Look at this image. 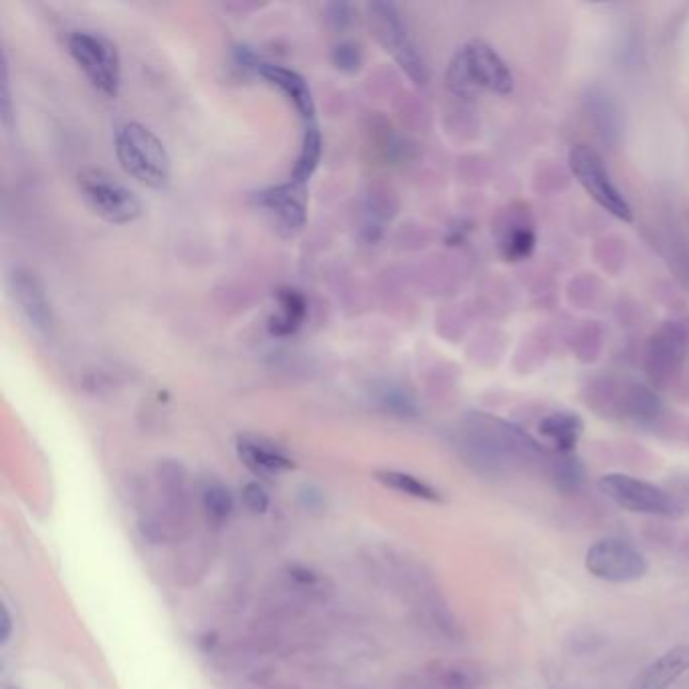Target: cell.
<instances>
[{"instance_id": "cell-1", "label": "cell", "mask_w": 689, "mask_h": 689, "mask_svg": "<svg viewBox=\"0 0 689 689\" xmlns=\"http://www.w3.org/2000/svg\"><path fill=\"white\" fill-rule=\"evenodd\" d=\"M445 81L459 97H473L479 89L498 95L514 91V75L508 63L483 39H471L453 55Z\"/></svg>"}, {"instance_id": "cell-2", "label": "cell", "mask_w": 689, "mask_h": 689, "mask_svg": "<svg viewBox=\"0 0 689 689\" xmlns=\"http://www.w3.org/2000/svg\"><path fill=\"white\" fill-rule=\"evenodd\" d=\"M114 148L126 174L150 188H166L172 174V160L162 140L138 122H126L116 130Z\"/></svg>"}, {"instance_id": "cell-3", "label": "cell", "mask_w": 689, "mask_h": 689, "mask_svg": "<svg viewBox=\"0 0 689 689\" xmlns=\"http://www.w3.org/2000/svg\"><path fill=\"white\" fill-rule=\"evenodd\" d=\"M368 11V25L376 37V41L384 47L386 53L399 63V67L417 83L425 85L429 79L427 63L417 49L407 21L397 5L392 3H370Z\"/></svg>"}, {"instance_id": "cell-4", "label": "cell", "mask_w": 689, "mask_h": 689, "mask_svg": "<svg viewBox=\"0 0 689 689\" xmlns=\"http://www.w3.org/2000/svg\"><path fill=\"white\" fill-rule=\"evenodd\" d=\"M568 166L572 176L584 188V192L593 199L603 211L613 215L623 223L633 221V209L625 194L615 184L603 156L588 144H576L568 152Z\"/></svg>"}, {"instance_id": "cell-5", "label": "cell", "mask_w": 689, "mask_h": 689, "mask_svg": "<svg viewBox=\"0 0 689 689\" xmlns=\"http://www.w3.org/2000/svg\"><path fill=\"white\" fill-rule=\"evenodd\" d=\"M77 186L87 207L108 223L126 225L142 215V203L138 196L106 170H81L77 176Z\"/></svg>"}, {"instance_id": "cell-6", "label": "cell", "mask_w": 689, "mask_h": 689, "mask_svg": "<svg viewBox=\"0 0 689 689\" xmlns=\"http://www.w3.org/2000/svg\"><path fill=\"white\" fill-rule=\"evenodd\" d=\"M67 49L97 91L110 97L120 91L122 61L118 47L108 37L93 31H75L67 39Z\"/></svg>"}, {"instance_id": "cell-7", "label": "cell", "mask_w": 689, "mask_h": 689, "mask_svg": "<svg viewBox=\"0 0 689 689\" xmlns=\"http://www.w3.org/2000/svg\"><path fill=\"white\" fill-rule=\"evenodd\" d=\"M689 334L677 320L663 322L649 338L645 348V374L651 388H667L679 376L687 358Z\"/></svg>"}, {"instance_id": "cell-8", "label": "cell", "mask_w": 689, "mask_h": 689, "mask_svg": "<svg viewBox=\"0 0 689 689\" xmlns=\"http://www.w3.org/2000/svg\"><path fill=\"white\" fill-rule=\"evenodd\" d=\"M599 487L609 500H613L623 510H629L635 514L677 516L681 510L679 504L673 500V496L667 494L665 489L631 475L609 473L601 477Z\"/></svg>"}, {"instance_id": "cell-9", "label": "cell", "mask_w": 689, "mask_h": 689, "mask_svg": "<svg viewBox=\"0 0 689 689\" xmlns=\"http://www.w3.org/2000/svg\"><path fill=\"white\" fill-rule=\"evenodd\" d=\"M586 570L607 582H633L647 574V558L629 542L605 538L586 552Z\"/></svg>"}, {"instance_id": "cell-10", "label": "cell", "mask_w": 689, "mask_h": 689, "mask_svg": "<svg viewBox=\"0 0 689 689\" xmlns=\"http://www.w3.org/2000/svg\"><path fill=\"white\" fill-rule=\"evenodd\" d=\"M253 203L273 219L283 237L298 235L308 221L306 186L293 180L255 192Z\"/></svg>"}, {"instance_id": "cell-11", "label": "cell", "mask_w": 689, "mask_h": 689, "mask_svg": "<svg viewBox=\"0 0 689 689\" xmlns=\"http://www.w3.org/2000/svg\"><path fill=\"white\" fill-rule=\"evenodd\" d=\"M13 300L25 322L41 336L53 330V310L41 279L25 267H17L9 277Z\"/></svg>"}, {"instance_id": "cell-12", "label": "cell", "mask_w": 689, "mask_h": 689, "mask_svg": "<svg viewBox=\"0 0 689 689\" xmlns=\"http://www.w3.org/2000/svg\"><path fill=\"white\" fill-rule=\"evenodd\" d=\"M257 73L269 85L279 89V93L285 97V100L293 106V110L298 112V116L304 120V126L316 122V102H314L312 87L308 85V81L298 71H293V69L283 67V65H275V63H263Z\"/></svg>"}, {"instance_id": "cell-13", "label": "cell", "mask_w": 689, "mask_h": 689, "mask_svg": "<svg viewBox=\"0 0 689 689\" xmlns=\"http://www.w3.org/2000/svg\"><path fill=\"white\" fill-rule=\"evenodd\" d=\"M582 106L599 138L605 144L615 146L623 132V116L613 95L601 85H590L582 95Z\"/></svg>"}, {"instance_id": "cell-14", "label": "cell", "mask_w": 689, "mask_h": 689, "mask_svg": "<svg viewBox=\"0 0 689 689\" xmlns=\"http://www.w3.org/2000/svg\"><path fill=\"white\" fill-rule=\"evenodd\" d=\"M689 671V647L677 645L651 661L635 681L633 689H671Z\"/></svg>"}, {"instance_id": "cell-15", "label": "cell", "mask_w": 689, "mask_h": 689, "mask_svg": "<svg viewBox=\"0 0 689 689\" xmlns=\"http://www.w3.org/2000/svg\"><path fill=\"white\" fill-rule=\"evenodd\" d=\"M237 451L245 465H249L255 473L273 475L293 467L291 457H287L283 449L263 437L241 435L237 441Z\"/></svg>"}, {"instance_id": "cell-16", "label": "cell", "mask_w": 689, "mask_h": 689, "mask_svg": "<svg viewBox=\"0 0 689 689\" xmlns=\"http://www.w3.org/2000/svg\"><path fill=\"white\" fill-rule=\"evenodd\" d=\"M306 314L304 295L293 287H281L277 291V314L269 320V332L277 338H287L302 328Z\"/></svg>"}, {"instance_id": "cell-17", "label": "cell", "mask_w": 689, "mask_h": 689, "mask_svg": "<svg viewBox=\"0 0 689 689\" xmlns=\"http://www.w3.org/2000/svg\"><path fill=\"white\" fill-rule=\"evenodd\" d=\"M538 431L560 455H570L582 437L584 423L576 413L560 411L544 417Z\"/></svg>"}, {"instance_id": "cell-18", "label": "cell", "mask_w": 689, "mask_h": 689, "mask_svg": "<svg viewBox=\"0 0 689 689\" xmlns=\"http://www.w3.org/2000/svg\"><path fill=\"white\" fill-rule=\"evenodd\" d=\"M322 152H324V140H322V132H320L318 124L316 122L306 124L304 136H302V146H300L298 158H295V164L291 170V180L308 186V180L314 176V172L320 166Z\"/></svg>"}, {"instance_id": "cell-19", "label": "cell", "mask_w": 689, "mask_h": 689, "mask_svg": "<svg viewBox=\"0 0 689 689\" xmlns=\"http://www.w3.org/2000/svg\"><path fill=\"white\" fill-rule=\"evenodd\" d=\"M374 401L378 407L390 415L401 419H415L419 415V405L411 392L399 384L384 382L374 390Z\"/></svg>"}, {"instance_id": "cell-20", "label": "cell", "mask_w": 689, "mask_h": 689, "mask_svg": "<svg viewBox=\"0 0 689 689\" xmlns=\"http://www.w3.org/2000/svg\"><path fill=\"white\" fill-rule=\"evenodd\" d=\"M536 247V233L534 229L524 223L514 219L512 225L504 229L500 235V251L508 261H524L534 253Z\"/></svg>"}, {"instance_id": "cell-21", "label": "cell", "mask_w": 689, "mask_h": 689, "mask_svg": "<svg viewBox=\"0 0 689 689\" xmlns=\"http://www.w3.org/2000/svg\"><path fill=\"white\" fill-rule=\"evenodd\" d=\"M376 477L384 485L401 491V494H407V496H413L419 500H427V502H439L441 500V496L429 483L417 479L415 475H409L403 471H378Z\"/></svg>"}, {"instance_id": "cell-22", "label": "cell", "mask_w": 689, "mask_h": 689, "mask_svg": "<svg viewBox=\"0 0 689 689\" xmlns=\"http://www.w3.org/2000/svg\"><path fill=\"white\" fill-rule=\"evenodd\" d=\"M623 407L627 411V415H631L633 419H641V421H649L655 419L661 411V401L651 390V386H643V384H633L627 392H625V399H623Z\"/></svg>"}, {"instance_id": "cell-23", "label": "cell", "mask_w": 689, "mask_h": 689, "mask_svg": "<svg viewBox=\"0 0 689 689\" xmlns=\"http://www.w3.org/2000/svg\"><path fill=\"white\" fill-rule=\"evenodd\" d=\"M552 481L564 494H572L584 483V465L572 455H562L552 467Z\"/></svg>"}, {"instance_id": "cell-24", "label": "cell", "mask_w": 689, "mask_h": 689, "mask_svg": "<svg viewBox=\"0 0 689 689\" xmlns=\"http://www.w3.org/2000/svg\"><path fill=\"white\" fill-rule=\"evenodd\" d=\"M203 502H205L207 514L217 522L225 520L233 510V498L229 494V489L223 487L221 483H211L205 487Z\"/></svg>"}, {"instance_id": "cell-25", "label": "cell", "mask_w": 689, "mask_h": 689, "mask_svg": "<svg viewBox=\"0 0 689 689\" xmlns=\"http://www.w3.org/2000/svg\"><path fill=\"white\" fill-rule=\"evenodd\" d=\"M332 63L344 73H356L362 65V51L352 41H340L332 49Z\"/></svg>"}, {"instance_id": "cell-26", "label": "cell", "mask_w": 689, "mask_h": 689, "mask_svg": "<svg viewBox=\"0 0 689 689\" xmlns=\"http://www.w3.org/2000/svg\"><path fill=\"white\" fill-rule=\"evenodd\" d=\"M13 95H11V71H9V57L3 55V83H0V118L9 128L13 124Z\"/></svg>"}, {"instance_id": "cell-27", "label": "cell", "mask_w": 689, "mask_h": 689, "mask_svg": "<svg viewBox=\"0 0 689 689\" xmlns=\"http://www.w3.org/2000/svg\"><path fill=\"white\" fill-rule=\"evenodd\" d=\"M324 19L334 31H344L352 21V11L348 3H330L324 9Z\"/></svg>"}, {"instance_id": "cell-28", "label": "cell", "mask_w": 689, "mask_h": 689, "mask_svg": "<svg viewBox=\"0 0 689 689\" xmlns=\"http://www.w3.org/2000/svg\"><path fill=\"white\" fill-rule=\"evenodd\" d=\"M243 500L247 508L253 512H265L269 506V498L259 483H247L243 487Z\"/></svg>"}, {"instance_id": "cell-29", "label": "cell", "mask_w": 689, "mask_h": 689, "mask_svg": "<svg viewBox=\"0 0 689 689\" xmlns=\"http://www.w3.org/2000/svg\"><path fill=\"white\" fill-rule=\"evenodd\" d=\"M681 257H683V265H685L687 277H689V231L681 237Z\"/></svg>"}, {"instance_id": "cell-30", "label": "cell", "mask_w": 689, "mask_h": 689, "mask_svg": "<svg viewBox=\"0 0 689 689\" xmlns=\"http://www.w3.org/2000/svg\"><path fill=\"white\" fill-rule=\"evenodd\" d=\"M9 635H11V617H9V611L3 609V633H0L3 643L9 639Z\"/></svg>"}]
</instances>
